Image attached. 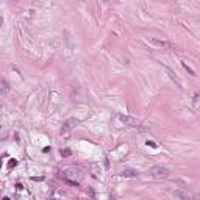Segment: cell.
Instances as JSON below:
<instances>
[{
  "label": "cell",
  "instance_id": "3957f363",
  "mask_svg": "<svg viewBox=\"0 0 200 200\" xmlns=\"http://www.w3.org/2000/svg\"><path fill=\"white\" fill-rule=\"evenodd\" d=\"M77 124H78V120H77V119H67V120L63 124V127H61V135H66V133L74 128Z\"/></svg>",
  "mask_w": 200,
  "mask_h": 200
},
{
  "label": "cell",
  "instance_id": "9c48e42d",
  "mask_svg": "<svg viewBox=\"0 0 200 200\" xmlns=\"http://www.w3.org/2000/svg\"><path fill=\"white\" fill-rule=\"evenodd\" d=\"M146 144H147L149 147H153V149H157V147H158V144H157V142H153V141H147Z\"/></svg>",
  "mask_w": 200,
  "mask_h": 200
},
{
  "label": "cell",
  "instance_id": "52a82bcc",
  "mask_svg": "<svg viewBox=\"0 0 200 200\" xmlns=\"http://www.w3.org/2000/svg\"><path fill=\"white\" fill-rule=\"evenodd\" d=\"M2 85H3V89H2V94H3V96H5V94H7V92H8V83H7V80H3V81H2Z\"/></svg>",
  "mask_w": 200,
  "mask_h": 200
},
{
  "label": "cell",
  "instance_id": "ba28073f",
  "mask_svg": "<svg viewBox=\"0 0 200 200\" xmlns=\"http://www.w3.org/2000/svg\"><path fill=\"white\" fill-rule=\"evenodd\" d=\"M61 155H63V157H70L72 152H70L69 149H64V150H61Z\"/></svg>",
  "mask_w": 200,
  "mask_h": 200
},
{
  "label": "cell",
  "instance_id": "8fae6325",
  "mask_svg": "<svg viewBox=\"0 0 200 200\" xmlns=\"http://www.w3.org/2000/svg\"><path fill=\"white\" fill-rule=\"evenodd\" d=\"M105 2H108V0H105Z\"/></svg>",
  "mask_w": 200,
  "mask_h": 200
},
{
  "label": "cell",
  "instance_id": "8992f818",
  "mask_svg": "<svg viewBox=\"0 0 200 200\" xmlns=\"http://www.w3.org/2000/svg\"><path fill=\"white\" fill-rule=\"evenodd\" d=\"M172 196L178 197V199H188V197H189V194H188V192H181V191H174V192H172Z\"/></svg>",
  "mask_w": 200,
  "mask_h": 200
},
{
  "label": "cell",
  "instance_id": "5b68a950",
  "mask_svg": "<svg viewBox=\"0 0 200 200\" xmlns=\"http://www.w3.org/2000/svg\"><path fill=\"white\" fill-rule=\"evenodd\" d=\"M120 175H122V177H128V178H131V177H136V175H138V172L133 170V169H125Z\"/></svg>",
  "mask_w": 200,
  "mask_h": 200
},
{
  "label": "cell",
  "instance_id": "277c9868",
  "mask_svg": "<svg viewBox=\"0 0 200 200\" xmlns=\"http://www.w3.org/2000/svg\"><path fill=\"white\" fill-rule=\"evenodd\" d=\"M152 44L158 46L161 49H169V50H174L175 49V44H172L169 41H159V39H152Z\"/></svg>",
  "mask_w": 200,
  "mask_h": 200
},
{
  "label": "cell",
  "instance_id": "6da1fadb",
  "mask_svg": "<svg viewBox=\"0 0 200 200\" xmlns=\"http://www.w3.org/2000/svg\"><path fill=\"white\" fill-rule=\"evenodd\" d=\"M147 174L152 177V178L159 180V178H166V177L170 174V170L167 167H163V166H153V167H150L147 170Z\"/></svg>",
  "mask_w": 200,
  "mask_h": 200
},
{
  "label": "cell",
  "instance_id": "30bf717a",
  "mask_svg": "<svg viewBox=\"0 0 200 200\" xmlns=\"http://www.w3.org/2000/svg\"><path fill=\"white\" fill-rule=\"evenodd\" d=\"M16 164H17V163H16V159H11L8 166H9V167H14V166H16Z\"/></svg>",
  "mask_w": 200,
  "mask_h": 200
},
{
  "label": "cell",
  "instance_id": "7a4b0ae2",
  "mask_svg": "<svg viewBox=\"0 0 200 200\" xmlns=\"http://www.w3.org/2000/svg\"><path fill=\"white\" fill-rule=\"evenodd\" d=\"M119 120L122 122L124 125H128V127H133V128H141V130H146L142 127V124L136 117H133V116H125V114H120L119 116Z\"/></svg>",
  "mask_w": 200,
  "mask_h": 200
}]
</instances>
